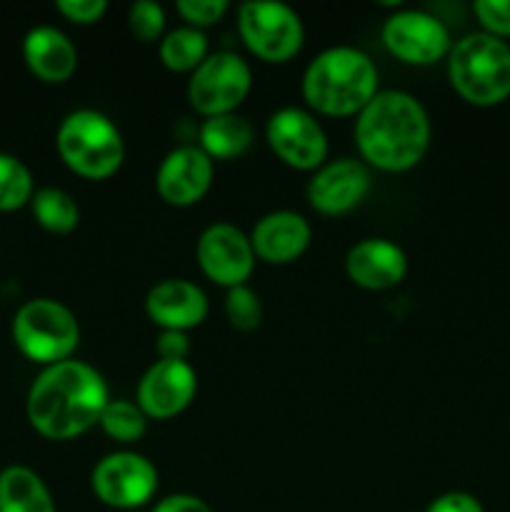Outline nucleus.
<instances>
[{
	"mask_svg": "<svg viewBox=\"0 0 510 512\" xmlns=\"http://www.w3.org/2000/svg\"><path fill=\"white\" fill-rule=\"evenodd\" d=\"M110 390L103 375L83 360H63L40 370L25 400V413L38 435L75 440L100 423Z\"/></svg>",
	"mask_w": 510,
	"mask_h": 512,
	"instance_id": "nucleus-1",
	"label": "nucleus"
},
{
	"mask_svg": "<svg viewBox=\"0 0 510 512\" xmlns=\"http://www.w3.org/2000/svg\"><path fill=\"white\" fill-rule=\"evenodd\" d=\"M355 145L368 168L405 173L425 158L433 125L425 105L405 90H380L355 115Z\"/></svg>",
	"mask_w": 510,
	"mask_h": 512,
	"instance_id": "nucleus-2",
	"label": "nucleus"
},
{
	"mask_svg": "<svg viewBox=\"0 0 510 512\" xmlns=\"http://www.w3.org/2000/svg\"><path fill=\"white\" fill-rule=\"evenodd\" d=\"M300 93L318 115L350 118L380 93V75L368 53L353 45H333L310 60Z\"/></svg>",
	"mask_w": 510,
	"mask_h": 512,
	"instance_id": "nucleus-3",
	"label": "nucleus"
},
{
	"mask_svg": "<svg viewBox=\"0 0 510 512\" xmlns=\"http://www.w3.org/2000/svg\"><path fill=\"white\" fill-rule=\"evenodd\" d=\"M448 80L475 108H493L510 98V43L495 35L468 33L448 53Z\"/></svg>",
	"mask_w": 510,
	"mask_h": 512,
	"instance_id": "nucleus-4",
	"label": "nucleus"
},
{
	"mask_svg": "<svg viewBox=\"0 0 510 512\" xmlns=\"http://www.w3.org/2000/svg\"><path fill=\"white\" fill-rule=\"evenodd\" d=\"M60 160L85 180H108L125 160L118 125L100 110L80 108L65 115L55 133Z\"/></svg>",
	"mask_w": 510,
	"mask_h": 512,
	"instance_id": "nucleus-5",
	"label": "nucleus"
},
{
	"mask_svg": "<svg viewBox=\"0 0 510 512\" xmlns=\"http://www.w3.org/2000/svg\"><path fill=\"white\" fill-rule=\"evenodd\" d=\"M13 343L25 358L48 368L73 360L80 345V323L73 310L60 300H28L13 318Z\"/></svg>",
	"mask_w": 510,
	"mask_h": 512,
	"instance_id": "nucleus-6",
	"label": "nucleus"
},
{
	"mask_svg": "<svg viewBox=\"0 0 510 512\" xmlns=\"http://www.w3.org/2000/svg\"><path fill=\"white\" fill-rule=\"evenodd\" d=\"M238 35L263 63H288L305 43L300 15L278 0H250L238 8Z\"/></svg>",
	"mask_w": 510,
	"mask_h": 512,
	"instance_id": "nucleus-7",
	"label": "nucleus"
},
{
	"mask_svg": "<svg viewBox=\"0 0 510 512\" xmlns=\"http://www.w3.org/2000/svg\"><path fill=\"white\" fill-rule=\"evenodd\" d=\"M253 90L248 60L230 50L210 53L188 78V103L203 118L235 113Z\"/></svg>",
	"mask_w": 510,
	"mask_h": 512,
	"instance_id": "nucleus-8",
	"label": "nucleus"
},
{
	"mask_svg": "<svg viewBox=\"0 0 510 512\" xmlns=\"http://www.w3.org/2000/svg\"><path fill=\"white\" fill-rule=\"evenodd\" d=\"M95 498L115 510L143 508L158 490V468L145 455L118 450L98 460L90 475Z\"/></svg>",
	"mask_w": 510,
	"mask_h": 512,
	"instance_id": "nucleus-9",
	"label": "nucleus"
},
{
	"mask_svg": "<svg viewBox=\"0 0 510 512\" xmlns=\"http://www.w3.org/2000/svg\"><path fill=\"white\" fill-rule=\"evenodd\" d=\"M385 50L400 63L425 68L448 58L453 38L445 23L425 10H395L380 28Z\"/></svg>",
	"mask_w": 510,
	"mask_h": 512,
	"instance_id": "nucleus-10",
	"label": "nucleus"
},
{
	"mask_svg": "<svg viewBox=\"0 0 510 512\" xmlns=\"http://www.w3.org/2000/svg\"><path fill=\"white\" fill-rule=\"evenodd\" d=\"M265 140L275 158L295 170H318L328 163V135L305 108H280L265 123Z\"/></svg>",
	"mask_w": 510,
	"mask_h": 512,
	"instance_id": "nucleus-11",
	"label": "nucleus"
},
{
	"mask_svg": "<svg viewBox=\"0 0 510 512\" xmlns=\"http://www.w3.org/2000/svg\"><path fill=\"white\" fill-rule=\"evenodd\" d=\"M195 258L205 278L225 290L248 285L258 260L248 235L230 223L208 225L195 245Z\"/></svg>",
	"mask_w": 510,
	"mask_h": 512,
	"instance_id": "nucleus-12",
	"label": "nucleus"
},
{
	"mask_svg": "<svg viewBox=\"0 0 510 512\" xmlns=\"http://www.w3.org/2000/svg\"><path fill=\"white\" fill-rule=\"evenodd\" d=\"M370 188H373V175L363 160L338 158L315 170L305 195L315 213L338 218L360 208L370 195Z\"/></svg>",
	"mask_w": 510,
	"mask_h": 512,
	"instance_id": "nucleus-13",
	"label": "nucleus"
},
{
	"mask_svg": "<svg viewBox=\"0 0 510 512\" xmlns=\"http://www.w3.org/2000/svg\"><path fill=\"white\" fill-rule=\"evenodd\" d=\"M198 393V373L188 360H155L140 378L135 403L148 420H170L183 413Z\"/></svg>",
	"mask_w": 510,
	"mask_h": 512,
	"instance_id": "nucleus-14",
	"label": "nucleus"
},
{
	"mask_svg": "<svg viewBox=\"0 0 510 512\" xmlns=\"http://www.w3.org/2000/svg\"><path fill=\"white\" fill-rule=\"evenodd\" d=\"M215 180V163L198 145H180L170 150L155 173V190L160 200L173 208H190L210 193Z\"/></svg>",
	"mask_w": 510,
	"mask_h": 512,
	"instance_id": "nucleus-15",
	"label": "nucleus"
},
{
	"mask_svg": "<svg viewBox=\"0 0 510 512\" xmlns=\"http://www.w3.org/2000/svg\"><path fill=\"white\" fill-rule=\"evenodd\" d=\"M208 310L210 303L203 288L183 278L160 280L145 295V313H148L150 323L158 325L160 330L188 333V330L203 325Z\"/></svg>",
	"mask_w": 510,
	"mask_h": 512,
	"instance_id": "nucleus-16",
	"label": "nucleus"
},
{
	"mask_svg": "<svg viewBox=\"0 0 510 512\" xmlns=\"http://www.w3.org/2000/svg\"><path fill=\"white\" fill-rule=\"evenodd\" d=\"M345 275L363 290H390L408 275V258L403 248L388 238H365L345 255Z\"/></svg>",
	"mask_w": 510,
	"mask_h": 512,
	"instance_id": "nucleus-17",
	"label": "nucleus"
},
{
	"mask_svg": "<svg viewBox=\"0 0 510 512\" xmlns=\"http://www.w3.org/2000/svg\"><path fill=\"white\" fill-rule=\"evenodd\" d=\"M248 238L255 258L268 265H288L310 248L313 228L295 210H273L253 225Z\"/></svg>",
	"mask_w": 510,
	"mask_h": 512,
	"instance_id": "nucleus-18",
	"label": "nucleus"
},
{
	"mask_svg": "<svg viewBox=\"0 0 510 512\" xmlns=\"http://www.w3.org/2000/svg\"><path fill=\"white\" fill-rule=\"evenodd\" d=\"M23 60L30 73L50 85L65 83L78 70V50L63 30L35 25L23 38Z\"/></svg>",
	"mask_w": 510,
	"mask_h": 512,
	"instance_id": "nucleus-19",
	"label": "nucleus"
},
{
	"mask_svg": "<svg viewBox=\"0 0 510 512\" xmlns=\"http://www.w3.org/2000/svg\"><path fill=\"white\" fill-rule=\"evenodd\" d=\"M253 140V125L248 123V118H243V115L238 113L205 118L198 130V148L203 150L213 163L215 160L240 158L243 153H248Z\"/></svg>",
	"mask_w": 510,
	"mask_h": 512,
	"instance_id": "nucleus-20",
	"label": "nucleus"
},
{
	"mask_svg": "<svg viewBox=\"0 0 510 512\" xmlns=\"http://www.w3.org/2000/svg\"><path fill=\"white\" fill-rule=\"evenodd\" d=\"M0 512H55V500L35 470L10 465L0 470Z\"/></svg>",
	"mask_w": 510,
	"mask_h": 512,
	"instance_id": "nucleus-21",
	"label": "nucleus"
},
{
	"mask_svg": "<svg viewBox=\"0 0 510 512\" xmlns=\"http://www.w3.org/2000/svg\"><path fill=\"white\" fill-rule=\"evenodd\" d=\"M158 55L170 73H193L200 63L210 55L208 35L205 30L180 25L168 30L158 43Z\"/></svg>",
	"mask_w": 510,
	"mask_h": 512,
	"instance_id": "nucleus-22",
	"label": "nucleus"
},
{
	"mask_svg": "<svg viewBox=\"0 0 510 512\" xmlns=\"http://www.w3.org/2000/svg\"><path fill=\"white\" fill-rule=\"evenodd\" d=\"M30 210L40 228L55 235H68L78 228L80 208L73 195L63 188H40L30 198Z\"/></svg>",
	"mask_w": 510,
	"mask_h": 512,
	"instance_id": "nucleus-23",
	"label": "nucleus"
},
{
	"mask_svg": "<svg viewBox=\"0 0 510 512\" xmlns=\"http://www.w3.org/2000/svg\"><path fill=\"white\" fill-rule=\"evenodd\" d=\"M98 425L110 440H115L120 445H130L143 438L145 430H148V418H145V413L133 400L110 398L103 415H100Z\"/></svg>",
	"mask_w": 510,
	"mask_h": 512,
	"instance_id": "nucleus-24",
	"label": "nucleus"
},
{
	"mask_svg": "<svg viewBox=\"0 0 510 512\" xmlns=\"http://www.w3.org/2000/svg\"><path fill=\"white\" fill-rule=\"evenodd\" d=\"M33 175L28 165L10 153H0V213L20 210L33 198Z\"/></svg>",
	"mask_w": 510,
	"mask_h": 512,
	"instance_id": "nucleus-25",
	"label": "nucleus"
},
{
	"mask_svg": "<svg viewBox=\"0 0 510 512\" xmlns=\"http://www.w3.org/2000/svg\"><path fill=\"white\" fill-rule=\"evenodd\" d=\"M225 318L230 328L238 333H253L263 323V305H260L258 293L248 285L230 288L225 295Z\"/></svg>",
	"mask_w": 510,
	"mask_h": 512,
	"instance_id": "nucleus-26",
	"label": "nucleus"
},
{
	"mask_svg": "<svg viewBox=\"0 0 510 512\" xmlns=\"http://www.w3.org/2000/svg\"><path fill=\"white\" fill-rule=\"evenodd\" d=\"M128 30L140 43H160L165 35V10L155 0H138L128 8Z\"/></svg>",
	"mask_w": 510,
	"mask_h": 512,
	"instance_id": "nucleus-27",
	"label": "nucleus"
},
{
	"mask_svg": "<svg viewBox=\"0 0 510 512\" xmlns=\"http://www.w3.org/2000/svg\"><path fill=\"white\" fill-rule=\"evenodd\" d=\"M175 10L190 28L205 30L210 25H218L230 10L228 0H178Z\"/></svg>",
	"mask_w": 510,
	"mask_h": 512,
	"instance_id": "nucleus-28",
	"label": "nucleus"
},
{
	"mask_svg": "<svg viewBox=\"0 0 510 512\" xmlns=\"http://www.w3.org/2000/svg\"><path fill=\"white\" fill-rule=\"evenodd\" d=\"M473 13L483 33L500 40L510 38V0H475Z\"/></svg>",
	"mask_w": 510,
	"mask_h": 512,
	"instance_id": "nucleus-29",
	"label": "nucleus"
},
{
	"mask_svg": "<svg viewBox=\"0 0 510 512\" xmlns=\"http://www.w3.org/2000/svg\"><path fill=\"white\" fill-rule=\"evenodd\" d=\"M58 13L65 20L75 25H93L98 20H103V15L108 13V3L105 0H58L55 3Z\"/></svg>",
	"mask_w": 510,
	"mask_h": 512,
	"instance_id": "nucleus-30",
	"label": "nucleus"
},
{
	"mask_svg": "<svg viewBox=\"0 0 510 512\" xmlns=\"http://www.w3.org/2000/svg\"><path fill=\"white\" fill-rule=\"evenodd\" d=\"M425 512H485L483 503L475 495L463 493V490H453V493H443L425 508Z\"/></svg>",
	"mask_w": 510,
	"mask_h": 512,
	"instance_id": "nucleus-31",
	"label": "nucleus"
},
{
	"mask_svg": "<svg viewBox=\"0 0 510 512\" xmlns=\"http://www.w3.org/2000/svg\"><path fill=\"white\" fill-rule=\"evenodd\" d=\"M155 350H158L160 360H173V363L188 360L190 355L188 333H178V330H160Z\"/></svg>",
	"mask_w": 510,
	"mask_h": 512,
	"instance_id": "nucleus-32",
	"label": "nucleus"
},
{
	"mask_svg": "<svg viewBox=\"0 0 510 512\" xmlns=\"http://www.w3.org/2000/svg\"><path fill=\"white\" fill-rule=\"evenodd\" d=\"M150 512H213V508L205 500H200L198 495L175 493L155 503V508Z\"/></svg>",
	"mask_w": 510,
	"mask_h": 512,
	"instance_id": "nucleus-33",
	"label": "nucleus"
}]
</instances>
